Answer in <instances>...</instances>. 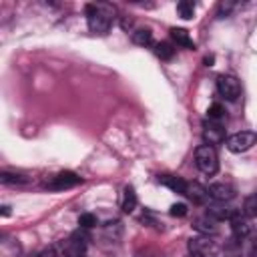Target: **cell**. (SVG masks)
I'll return each instance as SVG.
<instances>
[{
    "label": "cell",
    "mask_w": 257,
    "mask_h": 257,
    "mask_svg": "<svg viewBox=\"0 0 257 257\" xmlns=\"http://www.w3.org/2000/svg\"><path fill=\"white\" fill-rule=\"evenodd\" d=\"M112 12L114 8L108 4H86L84 14H86L88 30L94 34H106L112 22Z\"/></svg>",
    "instance_id": "6da1fadb"
},
{
    "label": "cell",
    "mask_w": 257,
    "mask_h": 257,
    "mask_svg": "<svg viewBox=\"0 0 257 257\" xmlns=\"http://www.w3.org/2000/svg\"><path fill=\"white\" fill-rule=\"evenodd\" d=\"M195 165L203 175H215L219 171V157L217 151L209 145H201L195 151Z\"/></svg>",
    "instance_id": "7a4b0ae2"
},
{
    "label": "cell",
    "mask_w": 257,
    "mask_h": 257,
    "mask_svg": "<svg viewBox=\"0 0 257 257\" xmlns=\"http://www.w3.org/2000/svg\"><path fill=\"white\" fill-rule=\"evenodd\" d=\"M255 143H257V133H253V131L235 133V135H231V137L225 141V145H227V149H229L231 153H245V151H249Z\"/></svg>",
    "instance_id": "3957f363"
},
{
    "label": "cell",
    "mask_w": 257,
    "mask_h": 257,
    "mask_svg": "<svg viewBox=\"0 0 257 257\" xmlns=\"http://www.w3.org/2000/svg\"><path fill=\"white\" fill-rule=\"evenodd\" d=\"M217 92H219L225 100L235 102V100L241 96V84H239V80H237L235 76H231V74H221V76L217 78Z\"/></svg>",
    "instance_id": "277c9868"
},
{
    "label": "cell",
    "mask_w": 257,
    "mask_h": 257,
    "mask_svg": "<svg viewBox=\"0 0 257 257\" xmlns=\"http://www.w3.org/2000/svg\"><path fill=\"white\" fill-rule=\"evenodd\" d=\"M189 253L195 257H213L217 253V243L209 237V235H201V237H193L187 243Z\"/></svg>",
    "instance_id": "5b68a950"
},
{
    "label": "cell",
    "mask_w": 257,
    "mask_h": 257,
    "mask_svg": "<svg viewBox=\"0 0 257 257\" xmlns=\"http://www.w3.org/2000/svg\"><path fill=\"white\" fill-rule=\"evenodd\" d=\"M80 183H82V177H78L72 171H62V173H58L48 183V189H52V191H64V189H72V187H76Z\"/></svg>",
    "instance_id": "8992f818"
},
{
    "label": "cell",
    "mask_w": 257,
    "mask_h": 257,
    "mask_svg": "<svg viewBox=\"0 0 257 257\" xmlns=\"http://www.w3.org/2000/svg\"><path fill=\"white\" fill-rule=\"evenodd\" d=\"M203 139L209 147L213 145H221L225 141V128L221 126V122H213V120H205L203 122Z\"/></svg>",
    "instance_id": "52a82bcc"
},
{
    "label": "cell",
    "mask_w": 257,
    "mask_h": 257,
    "mask_svg": "<svg viewBox=\"0 0 257 257\" xmlns=\"http://www.w3.org/2000/svg\"><path fill=\"white\" fill-rule=\"evenodd\" d=\"M185 197H189V199H191L193 203H197V205H207V201L211 199L209 189H205V187L199 185V183H189V181H187Z\"/></svg>",
    "instance_id": "ba28073f"
},
{
    "label": "cell",
    "mask_w": 257,
    "mask_h": 257,
    "mask_svg": "<svg viewBox=\"0 0 257 257\" xmlns=\"http://www.w3.org/2000/svg\"><path fill=\"white\" fill-rule=\"evenodd\" d=\"M209 195H211V199L225 203V201H231L235 197V187L229 183H213L209 187Z\"/></svg>",
    "instance_id": "9c48e42d"
},
{
    "label": "cell",
    "mask_w": 257,
    "mask_h": 257,
    "mask_svg": "<svg viewBox=\"0 0 257 257\" xmlns=\"http://www.w3.org/2000/svg\"><path fill=\"white\" fill-rule=\"evenodd\" d=\"M193 227L197 229V231H201V233H205V235H215L217 233V219H213L209 213H205L203 217H197L195 221H193Z\"/></svg>",
    "instance_id": "30bf717a"
},
{
    "label": "cell",
    "mask_w": 257,
    "mask_h": 257,
    "mask_svg": "<svg viewBox=\"0 0 257 257\" xmlns=\"http://www.w3.org/2000/svg\"><path fill=\"white\" fill-rule=\"evenodd\" d=\"M231 229H233V235H235L237 239H243V237H247V235L251 233V225H249V221H247L241 213H237V215L231 219Z\"/></svg>",
    "instance_id": "8fae6325"
},
{
    "label": "cell",
    "mask_w": 257,
    "mask_h": 257,
    "mask_svg": "<svg viewBox=\"0 0 257 257\" xmlns=\"http://www.w3.org/2000/svg\"><path fill=\"white\" fill-rule=\"evenodd\" d=\"M159 183L173 189L175 193H181L185 195V189H187V181H183L181 177H173V175H159Z\"/></svg>",
    "instance_id": "7c38bea8"
},
{
    "label": "cell",
    "mask_w": 257,
    "mask_h": 257,
    "mask_svg": "<svg viewBox=\"0 0 257 257\" xmlns=\"http://www.w3.org/2000/svg\"><path fill=\"white\" fill-rule=\"evenodd\" d=\"M171 38L179 46H185V48H191V50L195 48V42L191 40V36H189V32L185 28H171Z\"/></svg>",
    "instance_id": "4fadbf2b"
},
{
    "label": "cell",
    "mask_w": 257,
    "mask_h": 257,
    "mask_svg": "<svg viewBox=\"0 0 257 257\" xmlns=\"http://www.w3.org/2000/svg\"><path fill=\"white\" fill-rule=\"evenodd\" d=\"M0 183H2V185H26V183H30V179L24 177V175H20V173L2 171V173H0Z\"/></svg>",
    "instance_id": "5bb4252c"
},
{
    "label": "cell",
    "mask_w": 257,
    "mask_h": 257,
    "mask_svg": "<svg viewBox=\"0 0 257 257\" xmlns=\"http://www.w3.org/2000/svg\"><path fill=\"white\" fill-rule=\"evenodd\" d=\"M137 207V193L133 187H124V193H122V203H120V209L124 213H133Z\"/></svg>",
    "instance_id": "9a60e30c"
},
{
    "label": "cell",
    "mask_w": 257,
    "mask_h": 257,
    "mask_svg": "<svg viewBox=\"0 0 257 257\" xmlns=\"http://www.w3.org/2000/svg\"><path fill=\"white\" fill-rule=\"evenodd\" d=\"M133 42L139 46H149L153 44V32L149 28H139L133 32Z\"/></svg>",
    "instance_id": "2e32d148"
},
{
    "label": "cell",
    "mask_w": 257,
    "mask_h": 257,
    "mask_svg": "<svg viewBox=\"0 0 257 257\" xmlns=\"http://www.w3.org/2000/svg\"><path fill=\"white\" fill-rule=\"evenodd\" d=\"M225 118V106L221 102H213L209 108H207V120H213V122H221Z\"/></svg>",
    "instance_id": "e0dca14e"
},
{
    "label": "cell",
    "mask_w": 257,
    "mask_h": 257,
    "mask_svg": "<svg viewBox=\"0 0 257 257\" xmlns=\"http://www.w3.org/2000/svg\"><path fill=\"white\" fill-rule=\"evenodd\" d=\"M177 12H179V16H181L183 20H191V18L195 16V4L189 2V0H181V2L177 4Z\"/></svg>",
    "instance_id": "ac0fdd59"
},
{
    "label": "cell",
    "mask_w": 257,
    "mask_h": 257,
    "mask_svg": "<svg viewBox=\"0 0 257 257\" xmlns=\"http://www.w3.org/2000/svg\"><path fill=\"white\" fill-rule=\"evenodd\" d=\"M155 54H157L161 60H169V58H173V54H175V46H173L171 42H159V44L155 46Z\"/></svg>",
    "instance_id": "d6986e66"
},
{
    "label": "cell",
    "mask_w": 257,
    "mask_h": 257,
    "mask_svg": "<svg viewBox=\"0 0 257 257\" xmlns=\"http://www.w3.org/2000/svg\"><path fill=\"white\" fill-rule=\"evenodd\" d=\"M96 223H98V219H96V215H92V213H82V215L78 217L80 229H92V227H96Z\"/></svg>",
    "instance_id": "ffe728a7"
},
{
    "label": "cell",
    "mask_w": 257,
    "mask_h": 257,
    "mask_svg": "<svg viewBox=\"0 0 257 257\" xmlns=\"http://www.w3.org/2000/svg\"><path fill=\"white\" fill-rule=\"evenodd\" d=\"M243 211H245L249 217H257V193H253V195H249V197L245 199Z\"/></svg>",
    "instance_id": "44dd1931"
},
{
    "label": "cell",
    "mask_w": 257,
    "mask_h": 257,
    "mask_svg": "<svg viewBox=\"0 0 257 257\" xmlns=\"http://www.w3.org/2000/svg\"><path fill=\"white\" fill-rule=\"evenodd\" d=\"M169 213L173 217H185L187 215V205L185 203H173L171 209H169Z\"/></svg>",
    "instance_id": "7402d4cb"
},
{
    "label": "cell",
    "mask_w": 257,
    "mask_h": 257,
    "mask_svg": "<svg viewBox=\"0 0 257 257\" xmlns=\"http://www.w3.org/2000/svg\"><path fill=\"white\" fill-rule=\"evenodd\" d=\"M30 257H58V253H56V247L52 245V247H46V249H40V251L32 253Z\"/></svg>",
    "instance_id": "603a6c76"
},
{
    "label": "cell",
    "mask_w": 257,
    "mask_h": 257,
    "mask_svg": "<svg viewBox=\"0 0 257 257\" xmlns=\"http://www.w3.org/2000/svg\"><path fill=\"white\" fill-rule=\"evenodd\" d=\"M233 6H235L233 2H221L219 4V18H223V14H229Z\"/></svg>",
    "instance_id": "cb8c5ba5"
},
{
    "label": "cell",
    "mask_w": 257,
    "mask_h": 257,
    "mask_svg": "<svg viewBox=\"0 0 257 257\" xmlns=\"http://www.w3.org/2000/svg\"><path fill=\"white\" fill-rule=\"evenodd\" d=\"M251 257H257V241H255L253 247H251Z\"/></svg>",
    "instance_id": "d4e9b609"
},
{
    "label": "cell",
    "mask_w": 257,
    "mask_h": 257,
    "mask_svg": "<svg viewBox=\"0 0 257 257\" xmlns=\"http://www.w3.org/2000/svg\"><path fill=\"white\" fill-rule=\"evenodd\" d=\"M213 60H215L213 56H207V58H205V64H207V66H211V64H213Z\"/></svg>",
    "instance_id": "484cf974"
},
{
    "label": "cell",
    "mask_w": 257,
    "mask_h": 257,
    "mask_svg": "<svg viewBox=\"0 0 257 257\" xmlns=\"http://www.w3.org/2000/svg\"><path fill=\"white\" fill-rule=\"evenodd\" d=\"M8 209H10V207H6V205H4V207H2V215H4V217H6V215H8V213H10V211H8Z\"/></svg>",
    "instance_id": "4316f807"
},
{
    "label": "cell",
    "mask_w": 257,
    "mask_h": 257,
    "mask_svg": "<svg viewBox=\"0 0 257 257\" xmlns=\"http://www.w3.org/2000/svg\"><path fill=\"white\" fill-rule=\"evenodd\" d=\"M84 257H86V255H84Z\"/></svg>",
    "instance_id": "83f0119b"
}]
</instances>
